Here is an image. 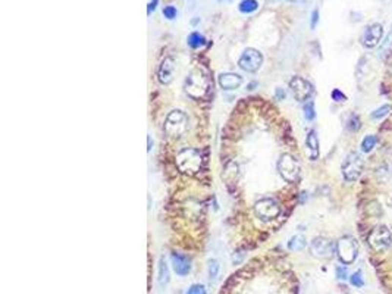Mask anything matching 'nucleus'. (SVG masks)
I'll use <instances>...</instances> for the list:
<instances>
[{
  "instance_id": "25",
  "label": "nucleus",
  "mask_w": 392,
  "mask_h": 294,
  "mask_svg": "<svg viewBox=\"0 0 392 294\" xmlns=\"http://www.w3.org/2000/svg\"><path fill=\"white\" fill-rule=\"evenodd\" d=\"M361 127V122H360V118L357 115H351L350 119H348V124H347V128L350 131H358Z\"/></svg>"
},
{
  "instance_id": "6",
  "label": "nucleus",
  "mask_w": 392,
  "mask_h": 294,
  "mask_svg": "<svg viewBox=\"0 0 392 294\" xmlns=\"http://www.w3.org/2000/svg\"><path fill=\"white\" fill-rule=\"evenodd\" d=\"M367 241L373 250L376 251L385 250L392 246V229L388 228L386 225H379L374 229H371Z\"/></svg>"
},
{
  "instance_id": "27",
  "label": "nucleus",
  "mask_w": 392,
  "mask_h": 294,
  "mask_svg": "<svg viewBox=\"0 0 392 294\" xmlns=\"http://www.w3.org/2000/svg\"><path fill=\"white\" fill-rule=\"evenodd\" d=\"M185 294H207V293H206L205 285H202V284H192V285L186 290Z\"/></svg>"
},
{
  "instance_id": "11",
  "label": "nucleus",
  "mask_w": 392,
  "mask_h": 294,
  "mask_svg": "<svg viewBox=\"0 0 392 294\" xmlns=\"http://www.w3.org/2000/svg\"><path fill=\"white\" fill-rule=\"evenodd\" d=\"M289 89H291L295 100H298V102H306L313 94L311 84L307 80H304L303 77H297V75L292 77L289 80Z\"/></svg>"
},
{
  "instance_id": "14",
  "label": "nucleus",
  "mask_w": 392,
  "mask_h": 294,
  "mask_svg": "<svg viewBox=\"0 0 392 294\" xmlns=\"http://www.w3.org/2000/svg\"><path fill=\"white\" fill-rule=\"evenodd\" d=\"M173 74H175V62L172 58H165L160 68H159V81L162 84H170L173 80Z\"/></svg>"
},
{
  "instance_id": "37",
  "label": "nucleus",
  "mask_w": 392,
  "mask_h": 294,
  "mask_svg": "<svg viewBox=\"0 0 392 294\" xmlns=\"http://www.w3.org/2000/svg\"><path fill=\"white\" fill-rule=\"evenodd\" d=\"M219 2H232V0H219Z\"/></svg>"
},
{
  "instance_id": "19",
  "label": "nucleus",
  "mask_w": 392,
  "mask_h": 294,
  "mask_svg": "<svg viewBox=\"0 0 392 294\" xmlns=\"http://www.w3.org/2000/svg\"><path fill=\"white\" fill-rule=\"evenodd\" d=\"M186 42H188V46L191 49H199V47H202V46L206 45V39L200 33H191L188 36V40Z\"/></svg>"
},
{
  "instance_id": "4",
  "label": "nucleus",
  "mask_w": 392,
  "mask_h": 294,
  "mask_svg": "<svg viewBox=\"0 0 392 294\" xmlns=\"http://www.w3.org/2000/svg\"><path fill=\"white\" fill-rule=\"evenodd\" d=\"M363 166H364V160H363L360 153H355V152L348 153L347 158L344 159L342 168H341L345 181L352 182V181L358 180L361 172H363Z\"/></svg>"
},
{
  "instance_id": "12",
  "label": "nucleus",
  "mask_w": 392,
  "mask_h": 294,
  "mask_svg": "<svg viewBox=\"0 0 392 294\" xmlns=\"http://www.w3.org/2000/svg\"><path fill=\"white\" fill-rule=\"evenodd\" d=\"M383 36V28L380 24H371L364 30V34L361 37L363 46L366 47H374L379 45V42L382 40Z\"/></svg>"
},
{
  "instance_id": "34",
  "label": "nucleus",
  "mask_w": 392,
  "mask_h": 294,
  "mask_svg": "<svg viewBox=\"0 0 392 294\" xmlns=\"http://www.w3.org/2000/svg\"><path fill=\"white\" fill-rule=\"evenodd\" d=\"M285 91L282 90V89H276V97L279 99V100H282V99H285Z\"/></svg>"
},
{
  "instance_id": "24",
  "label": "nucleus",
  "mask_w": 392,
  "mask_h": 294,
  "mask_svg": "<svg viewBox=\"0 0 392 294\" xmlns=\"http://www.w3.org/2000/svg\"><path fill=\"white\" fill-rule=\"evenodd\" d=\"M389 112H391V106L389 105H383V106H380V108H377L376 111L371 112V119H382Z\"/></svg>"
},
{
  "instance_id": "29",
  "label": "nucleus",
  "mask_w": 392,
  "mask_h": 294,
  "mask_svg": "<svg viewBox=\"0 0 392 294\" xmlns=\"http://www.w3.org/2000/svg\"><path fill=\"white\" fill-rule=\"evenodd\" d=\"M330 96H332V100H335V102H338V103L347 100V96H345L341 90H338V89L332 90V94H330Z\"/></svg>"
},
{
  "instance_id": "28",
  "label": "nucleus",
  "mask_w": 392,
  "mask_h": 294,
  "mask_svg": "<svg viewBox=\"0 0 392 294\" xmlns=\"http://www.w3.org/2000/svg\"><path fill=\"white\" fill-rule=\"evenodd\" d=\"M176 9L173 8V6H166L165 9H163V17L166 18V20H175L176 18Z\"/></svg>"
},
{
  "instance_id": "36",
  "label": "nucleus",
  "mask_w": 392,
  "mask_h": 294,
  "mask_svg": "<svg viewBox=\"0 0 392 294\" xmlns=\"http://www.w3.org/2000/svg\"><path fill=\"white\" fill-rule=\"evenodd\" d=\"M147 140H148V147H147V150L150 152V150H151V137L148 136V138H147Z\"/></svg>"
},
{
  "instance_id": "16",
  "label": "nucleus",
  "mask_w": 392,
  "mask_h": 294,
  "mask_svg": "<svg viewBox=\"0 0 392 294\" xmlns=\"http://www.w3.org/2000/svg\"><path fill=\"white\" fill-rule=\"evenodd\" d=\"M306 144L309 149V155L311 160H316L319 158V138L314 130H310L306 137Z\"/></svg>"
},
{
  "instance_id": "17",
  "label": "nucleus",
  "mask_w": 392,
  "mask_h": 294,
  "mask_svg": "<svg viewBox=\"0 0 392 294\" xmlns=\"http://www.w3.org/2000/svg\"><path fill=\"white\" fill-rule=\"evenodd\" d=\"M307 241H306V237L303 234H295L294 237L289 238L288 241V249L292 250V251H300L306 247Z\"/></svg>"
},
{
  "instance_id": "18",
  "label": "nucleus",
  "mask_w": 392,
  "mask_h": 294,
  "mask_svg": "<svg viewBox=\"0 0 392 294\" xmlns=\"http://www.w3.org/2000/svg\"><path fill=\"white\" fill-rule=\"evenodd\" d=\"M169 282V268L165 260V257H160L159 260V284L163 287Z\"/></svg>"
},
{
  "instance_id": "32",
  "label": "nucleus",
  "mask_w": 392,
  "mask_h": 294,
  "mask_svg": "<svg viewBox=\"0 0 392 294\" xmlns=\"http://www.w3.org/2000/svg\"><path fill=\"white\" fill-rule=\"evenodd\" d=\"M317 21H319V12L317 11H313L311 12V28H316V24H317Z\"/></svg>"
},
{
  "instance_id": "15",
  "label": "nucleus",
  "mask_w": 392,
  "mask_h": 294,
  "mask_svg": "<svg viewBox=\"0 0 392 294\" xmlns=\"http://www.w3.org/2000/svg\"><path fill=\"white\" fill-rule=\"evenodd\" d=\"M243 84V77L235 72H224L219 75V86L222 90H235Z\"/></svg>"
},
{
  "instance_id": "21",
  "label": "nucleus",
  "mask_w": 392,
  "mask_h": 294,
  "mask_svg": "<svg viewBox=\"0 0 392 294\" xmlns=\"http://www.w3.org/2000/svg\"><path fill=\"white\" fill-rule=\"evenodd\" d=\"M376 143H377L376 136H367V137H364L363 141H361V150H363L364 153H369V152L373 150V147L376 146Z\"/></svg>"
},
{
  "instance_id": "30",
  "label": "nucleus",
  "mask_w": 392,
  "mask_h": 294,
  "mask_svg": "<svg viewBox=\"0 0 392 294\" xmlns=\"http://www.w3.org/2000/svg\"><path fill=\"white\" fill-rule=\"evenodd\" d=\"M336 276H338L339 279H345V278H347V268H344V266H338V268H336Z\"/></svg>"
},
{
  "instance_id": "33",
  "label": "nucleus",
  "mask_w": 392,
  "mask_h": 294,
  "mask_svg": "<svg viewBox=\"0 0 392 294\" xmlns=\"http://www.w3.org/2000/svg\"><path fill=\"white\" fill-rule=\"evenodd\" d=\"M157 2H159V0H151V2H150V5H148V9H147V14H148V15H150V14H151V12L156 9V5H157Z\"/></svg>"
},
{
  "instance_id": "35",
  "label": "nucleus",
  "mask_w": 392,
  "mask_h": 294,
  "mask_svg": "<svg viewBox=\"0 0 392 294\" xmlns=\"http://www.w3.org/2000/svg\"><path fill=\"white\" fill-rule=\"evenodd\" d=\"M270 3H282V2H300V0H269Z\"/></svg>"
},
{
  "instance_id": "10",
  "label": "nucleus",
  "mask_w": 392,
  "mask_h": 294,
  "mask_svg": "<svg viewBox=\"0 0 392 294\" xmlns=\"http://www.w3.org/2000/svg\"><path fill=\"white\" fill-rule=\"evenodd\" d=\"M335 250H336V244H333V241L326 237H316L310 243V253L314 257H320V259L330 257Z\"/></svg>"
},
{
  "instance_id": "23",
  "label": "nucleus",
  "mask_w": 392,
  "mask_h": 294,
  "mask_svg": "<svg viewBox=\"0 0 392 294\" xmlns=\"http://www.w3.org/2000/svg\"><path fill=\"white\" fill-rule=\"evenodd\" d=\"M303 111H304V116H306V119H307V121H313V119L316 118L314 103H313L311 100H309V102H306V103H304V108H303Z\"/></svg>"
},
{
  "instance_id": "5",
  "label": "nucleus",
  "mask_w": 392,
  "mask_h": 294,
  "mask_svg": "<svg viewBox=\"0 0 392 294\" xmlns=\"http://www.w3.org/2000/svg\"><path fill=\"white\" fill-rule=\"evenodd\" d=\"M278 171L285 181L295 182L300 177V163L292 155L284 153L278 160Z\"/></svg>"
},
{
  "instance_id": "20",
  "label": "nucleus",
  "mask_w": 392,
  "mask_h": 294,
  "mask_svg": "<svg viewBox=\"0 0 392 294\" xmlns=\"http://www.w3.org/2000/svg\"><path fill=\"white\" fill-rule=\"evenodd\" d=\"M257 8H259V3L256 2V0H243V2L240 3V11L243 14H251Z\"/></svg>"
},
{
  "instance_id": "3",
  "label": "nucleus",
  "mask_w": 392,
  "mask_h": 294,
  "mask_svg": "<svg viewBox=\"0 0 392 294\" xmlns=\"http://www.w3.org/2000/svg\"><path fill=\"white\" fill-rule=\"evenodd\" d=\"M336 254L344 265H350L358 254V243L351 235H344L336 241Z\"/></svg>"
},
{
  "instance_id": "31",
  "label": "nucleus",
  "mask_w": 392,
  "mask_h": 294,
  "mask_svg": "<svg viewBox=\"0 0 392 294\" xmlns=\"http://www.w3.org/2000/svg\"><path fill=\"white\" fill-rule=\"evenodd\" d=\"M243 259H244V253H241V251H237V253H234V254H232V262H234L235 265L241 263V262H243Z\"/></svg>"
},
{
  "instance_id": "22",
  "label": "nucleus",
  "mask_w": 392,
  "mask_h": 294,
  "mask_svg": "<svg viewBox=\"0 0 392 294\" xmlns=\"http://www.w3.org/2000/svg\"><path fill=\"white\" fill-rule=\"evenodd\" d=\"M207 271H209V278H210V279H216L218 275H219V271H221L219 260L212 259V260L209 262V268H207Z\"/></svg>"
},
{
  "instance_id": "7",
  "label": "nucleus",
  "mask_w": 392,
  "mask_h": 294,
  "mask_svg": "<svg viewBox=\"0 0 392 294\" xmlns=\"http://www.w3.org/2000/svg\"><path fill=\"white\" fill-rule=\"evenodd\" d=\"M186 131V115L182 111H172L165 121V133L169 137H179Z\"/></svg>"
},
{
  "instance_id": "2",
  "label": "nucleus",
  "mask_w": 392,
  "mask_h": 294,
  "mask_svg": "<svg viewBox=\"0 0 392 294\" xmlns=\"http://www.w3.org/2000/svg\"><path fill=\"white\" fill-rule=\"evenodd\" d=\"M207 87H209V83H207V78L200 72V71H192L186 80H185V91L188 96H191L192 99H200L206 94L207 91Z\"/></svg>"
},
{
  "instance_id": "26",
  "label": "nucleus",
  "mask_w": 392,
  "mask_h": 294,
  "mask_svg": "<svg viewBox=\"0 0 392 294\" xmlns=\"http://www.w3.org/2000/svg\"><path fill=\"white\" fill-rule=\"evenodd\" d=\"M350 282H351L354 287H363V285H364V279H363V273H361V271L354 272V273L350 276Z\"/></svg>"
},
{
  "instance_id": "8",
  "label": "nucleus",
  "mask_w": 392,
  "mask_h": 294,
  "mask_svg": "<svg viewBox=\"0 0 392 294\" xmlns=\"http://www.w3.org/2000/svg\"><path fill=\"white\" fill-rule=\"evenodd\" d=\"M254 212L262 221H270V219H275L281 213V207L275 199L265 197L256 202Z\"/></svg>"
},
{
  "instance_id": "13",
  "label": "nucleus",
  "mask_w": 392,
  "mask_h": 294,
  "mask_svg": "<svg viewBox=\"0 0 392 294\" xmlns=\"http://www.w3.org/2000/svg\"><path fill=\"white\" fill-rule=\"evenodd\" d=\"M170 260H172V266L176 275L179 276H185L189 273L191 271V260L188 256L181 254V253H172L170 254Z\"/></svg>"
},
{
  "instance_id": "1",
  "label": "nucleus",
  "mask_w": 392,
  "mask_h": 294,
  "mask_svg": "<svg viewBox=\"0 0 392 294\" xmlns=\"http://www.w3.org/2000/svg\"><path fill=\"white\" fill-rule=\"evenodd\" d=\"M202 155L199 150L195 149H182L178 155H176V166L182 174L186 175H195L200 169H202Z\"/></svg>"
},
{
  "instance_id": "9",
  "label": "nucleus",
  "mask_w": 392,
  "mask_h": 294,
  "mask_svg": "<svg viewBox=\"0 0 392 294\" xmlns=\"http://www.w3.org/2000/svg\"><path fill=\"white\" fill-rule=\"evenodd\" d=\"M262 64H263V55L257 49H253V47L246 49L238 59V67L247 72L259 71Z\"/></svg>"
}]
</instances>
